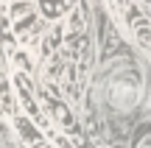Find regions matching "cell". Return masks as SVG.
Segmentation results:
<instances>
[{
    "label": "cell",
    "mask_w": 151,
    "mask_h": 148,
    "mask_svg": "<svg viewBox=\"0 0 151 148\" xmlns=\"http://www.w3.org/2000/svg\"><path fill=\"white\" fill-rule=\"evenodd\" d=\"M143 98V76L137 67H126L123 73L109 78L106 87V104L118 112H129L140 104Z\"/></svg>",
    "instance_id": "cell-1"
},
{
    "label": "cell",
    "mask_w": 151,
    "mask_h": 148,
    "mask_svg": "<svg viewBox=\"0 0 151 148\" xmlns=\"http://www.w3.org/2000/svg\"><path fill=\"white\" fill-rule=\"evenodd\" d=\"M14 92H17V98H20V106H22V112H25V117H28V120H31V123H37V126H42V129H48L50 123H48V117H45V112L39 109L37 98H34V84H31V76L14 73Z\"/></svg>",
    "instance_id": "cell-2"
},
{
    "label": "cell",
    "mask_w": 151,
    "mask_h": 148,
    "mask_svg": "<svg viewBox=\"0 0 151 148\" xmlns=\"http://www.w3.org/2000/svg\"><path fill=\"white\" fill-rule=\"evenodd\" d=\"M123 20H126V28L132 31V36H134V42L140 45L143 50H148V53H151V20L137 9L134 3L126 6Z\"/></svg>",
    "instance_id": "cell-3"
},
{
    "label": "cell",
    "mask_w": 151,
    "mask_h": 148,
    "mask_svg": "<svg viewBox=\"0 0 151 148\" xmlns=\"http://www.w3.org/2000/svg\"><path fill=\"white\" fill-rule=\"evenodd\" d=\"M45 109H48V115L53 117V123H59L67 134H76V115L70 112V106H67L62 98H53V95L48 92L45 95Z\"/></svg>",
    "instance_id": "cell-4"
},
{
    "label": "cell",
    "mask_w": 151,
    "mask_h": 148,
    "mask_svg": "<svg viewBox=\"0 0 151 148\" xmlns=\"http://www.w3.org/2000/svg\"><path fill=\"white\" fill-rule=\"evenodd\" d=\"M11 31H14V36H17V42H22V45H31V36L39 31V17L34 14H20L17 20H11Z\"/></svg>",
    "instance_id": "cell-5"
},
{
    "label": "cell",
    "mask_w": 151,
    "mask_h": 148,
    "mask_svg": "<svg viewBox=\"0 0 151 148\" xmlns=\"http://www.w3.org/2000/svg\"><path fill=\"white\" fill-rule=\"evenodd\" d=\"M37 3H39V14L45 20H62L78 6V0H37Z\"/></svg>",
    "instance_id": "cell-6"
},
{
    "label": "cell",
    "mask_w": 151,
    "mask_h": 148,
    "mask_svg": "<svg viewBox=\"0 0 151 148\" xmlns=\"http://www.w3.org/2000/svg\"><path fill=\"white\" fill-rule=\"evenodd\" d=\"M14 129H17V134H20L25 143H31V145L42 143V134H45V132H39L37 123H31L25 115H14Z\"/></svg>",
    "instance_id": "cell-7"
},
{
    "label": "cell",
    "mask_w": 151,
    "mask_h": 148,
    "mask_svg": "<svg viewBox=\"0 0 151 148\" xmlns=\"http://www.w3.org/2000/svg\"><path fill=\"white\" fill-rule=\"evenodd\" d=\"M84 42H87V36H84V34H70V36L62 42V56H65L67 61L76 59V56L81 53V48H84Z\"/></svg>",
    "instance_id": "cell-8"
},
{
    "label": "cell",
    "mask_w": 151,
    "mask_h": 148,
    "mask_svg": "<svg viewBox=\"0 0 151 148\" xmlns=\"http://www.w3.org/2000/svg\"><path fill=\"white\" fill-rule=\"evenodd\" d=\"M11 61H14V67H17V73H22V76H31V70H34V64H31V56H28V50H22V48H17V53L11 56Z\"/></svg>",
    "instance_id": "cell-9"
},
{
    "label": "cell",
    "mask_w": 151,
    "mask_h": 148,
    "mask_svg": "<svg viewBox=\"0 0 151 148\" xmlns=\"http://www.w3.org/2000/svg\"><path fill=\"white\" fill-rule=\"evenodd\" d=\"M62 73H65V56H50L48 64H45V78H59Z\"/></svg>",
    "instance_id": "cell-10"
},
{
    "label": "cell",
    "mask_w": 151,
    "mask_h": 148,
    "mask_svg": "<svg viewBox=\"0 0 151 148\" xmlns=\"http://www.w3.org/2000/svg\"><path fill=\"white\" fill-rule=\"evenodd\" d=\"M62 36H65L62 25H53V28H50V31L45 34V53H53V50L62 45Z\"/></svg>",
    "instance_id": "cell-11"
},
{
    "label": "cell",
    "mask_w": 151,
    "mask_h": 148,
    "mask_svg": "<svg viewBox=\"0 0 151 148\" xmlns=\"http://www.w3.org/2000/svg\"><path fill=\"white\" fill-rule=\"evenodd\" d=\"M67 28H70V34H84V14H81L78 6H76L70 11V17H67Z\"/></svg>",
    "instance_id": "cell-12"
},
{
    "label": "cell",
    "mask_w": 151,
    "mask_h": 148,
    "mask_svg": "<svg viewBox=\"0 0 151 148\" xmlns=\"http://www.w3.org/2000/svg\"><path fill=\"white\" fill-rule=\"evenodd\" d=\"M132 148H151V126H143L140 134L134 137V145Z\"/></svg>",
    "instance_id": "cell-13"
},
{
    "label": "cell",
    "mask_w": 151,
    "mask_h": 148,
    "mask_svg": "<svg viewBox=\"0 0 151 148\" xmlns=\"http://www.w3.org/2000/svg\"><path fill=\"white\" fill-rule=\"evenodd\" d=\"M129 3H132V0H109V9H112L115 17H120V14L126 11V6H129Z\"/></svg>",
    "instance_id": "cell-14"
},
{
    "label": "cell",
    "mask_w": 151,
    "mask_h": 148,
    "mask_svg": "<svg viewBox=\"0 0 151 148\" xmlns=\"http://www.w3.org/2000/svg\"><path fill=\"white\" fill-rule=\"evenodd\" d=\"M31 148H53V145H50L48 140H42V143H37V145H31Z\"/></svg>",
    "instance_id": "cell-15"
}]
</instances>
